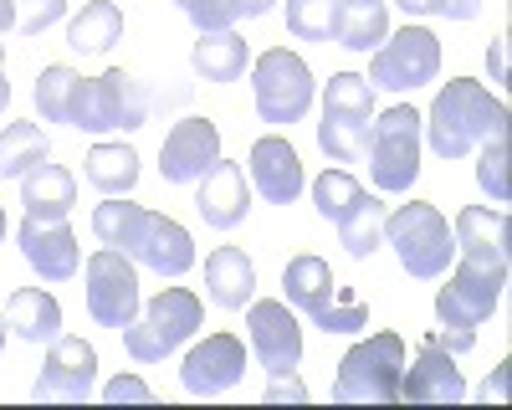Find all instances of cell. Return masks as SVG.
Instances as JSON below:
<instances>
[{"label": "cell", "mask_w": 512, "mask_h": 410, "mask_svg": "<svg viewBox=\"0 0 512 410\" xmlns=\"http://www.w3.org/2000/svg\"><path fill=\"white\" fill-rule=\"evenodd\" d=\"M420 134L431 139L436 159H466L492 139H507V103L492 98L472 77H451L436 93L431 113L420 118Z\"/></svg>", "instance_id": "1"}, {"label": "cell", "mask_w": 512, "mask_h": 410, "mask_svg": "<svg viewBox=\"0 0 512 410\" xmlns=\"http://www.w3.org/2000/svg\"><path fill=\"white\" fill-rule=\"evenodd\" d=\"M282 303L308 313L313 328H323V334H364L369 328V303L354 298L349 287H338L333 267L313 252L292 257L282 267Z\"/></svg>", "instance_id": "2"}, {"label": "cell", "mask_w": 512, "mask_h": 410, "mask_svg": "<svg viewBox=\"0 0 512 410\" xmlns=\"http://www.w3.org/2000/svg\"><path fill=\"white\" fill-rule=\"evenodd\" d=\"M384 246H395L400 267L415 277V282H436L451 272V257H456V236H451V221L436 211L431 200H410L400 211L384 216Z\"/></svg>", "instance_id": "3"}, {"label": "cell", "mask_w": 512, "mask_h": 410, "mask_svg": "<svg viewBox=\"0 0 512 410\" xmlns=\"http://www.w3.org/2000/svg\"><path fill=\"white\" fill-rule=\"evenodd\" d=\"M405 339L400 334H369L359 339L333 375V400L338 405H395L400 400V369H405Z\"/></svg>", "instance_id": "4"}, {"label": "cell", "mask_w": 512, "mask_h": 410, "mask_svg": "<svg viewBox=\"0 0 512 410\" xmlns=\"http://www.w3.org/2000/svg\"><path fill=\"white\" fill-rule=\"evenodd\" d=\"M149 88L123 72V67H108L103 77H82V93H77V113H72V129L82 134H134L149 123Z\"/></svg>", "instance_id": "5"}, {"label": "cell", "mask_w": 512, "mask_h": 410, "mask_svg": "<svg viewBox=\"0 0 512 410\" xmlns=\"http://www.w3.org/2000/svg\"><path fill=\"white\" fill-rule=\"evenodd\" d=\"M205 323V303L190 293V287H164L159 298H149L139 308V318L123 328V349L139 364H159L169 359L185 339H195V328Z\"/></svg>", "instance_id": "6"}, {"label": "cell", "mask_w": 512, "mask_h": 410, "mask_svg": "<svg viewBox=\"0 0 512 410\" xmlns=\"http://www.w3.org/2000/svg\"><path fill=\"white\" fill-rule=\"evenodd\" d=\"M251 98H256V118L262 123H303L313 98H318V82H313V67L287 52V47H272L251 62Z\"/></svg>", "instance_id": "7"}, {"label": "cell", "mask_w": 512, "mask_h": 410, "mask_svg": "<svg viewBox=\"0 0 512 410\" xmlns=\"http://www.w3.org/2000/svg\"><path fill=\"white\" fill-rule=\"evenodd\" d=\"M369 175L379 195H405L420 175V113L395 103L369 123Z\"/></svg>", "instance_id": "8"}, {"label": "cell", "mask_w": 512, "mask_h": 410, "mask_svg": "<svg viewBox=\"0 0 512 410\" xmlns=\"http://www.w3.org/2000/svg\"><path fill=\"white\" fill-rule=\"evenodd\" d=\"M441 77V41L431 26H400L395 36H384L369 57V88L384 93H415L425 82Z\"/></svg>", "instance_id": "9"}, {"label": "cell", "mask_w": 512, "mask_h": 410, "mask_svg": "<svg viewBox=\"0 0 512 410\" xmlns=\"http://www.w3.org/2000/svg\"><path fill=\"white\" fill-rule=\"evenodd\" d=\"M82 282H88V313L103 328H123L139 318L144 298H139V267L134 257L113 252V246H98V252L82 262Z\"/></svg>", "instance_id": "10"}, {"label": "cell", "mask_w": 512, "mask_h": 410, "mask_svg": "<svg viewBox=\"0 0 512 410\" xmlns=\"http://www.w3.org/2000/svg\"><path fill=\"white\" fill-rule=\"evenodd\" d=\"M502 287H507V267L461 257L456 272L446 277V287L436 293V318H441L446 328H472V334H477V328L497 313Z\"/></svg>", "instance_id": "11"}, {"label": "cell", "mask_w": 512, "mask_h": 410, "mask_svg": "<svg viewBox=\"0 0 512 410\" xmlns=\"http://www.w3.org/2000/svg\"><path fill=\"white\" fill-rule=\"evenodd\" d=\"M246 334H251V354L267 375H297L303 364V323L282 298H251L246 303Z\"/></svg>", "instance_id": "12"}, {"label": "cell", "mask_w": 512, "mask_h": 410, "mask_svg": "<svg viewBox=\"0 0 512 410\" xmlns=\"http://www.w3.org/2000/svg\"><path fill=\"white\" fill-rule=\"evenodd\" d=\"M123 257H134V267H149L159 277H185L195 267V236L180 221L144 211L123 241Z\"/></svg>", "instance_id": "13"}, {"label": "cell", "mask_w": 512, "mask_h": 410, "mask_svg": "<svg viewBox=\"0 0 512 410\" xmlns=\"http://www.w3.org/2000/svg\"><path fill=\"white\" fill-rule=\"evenodd\" d=\"M93 380H98V354L82 339H52V354L41 364V375L31 385V400H57V405H82L93 400Z\"/></svg>", "instance_id": "14"}, {"label": "cell", "mask_w": 512, "mask_h": 410, "mask_svg": "<svg viewBox=\"0 0 512 410\" xmlns=\"http://www.w3.org/2000/svg\"><path fill=\"white\" fill-rule=\"evenodd\" d=\"M221 159V129L210 118H180L159 144V175L164 185H195L210 175V164Z\"/></svg>", "instance_id": "15"}, {"label": "cell", "mask_w": 512, "mask_h": 410, "mask_svg": "<svg viewBox=\"0 0 512 410\" xmlns=\"http://www.w3.org/2000/svg\"><path fill=\"white\" fill-rule=\"evenodd\" d=\"M246 375V344L236 334H210L205 344H195L180 364V385L195 400H216L226 395L236 380Z\"/></svg>", "instance_id": "16"}, {"label": "cell", "mask_w": 512, "mask_h": 410, "mask_svg": "<svg viewBox=\"0 0 512 410\" xmlns=\"http://www.w3.org/2000/svg\"><path fill=\"white\" fill-rule=\"evenodd\" d=\"M16 246H21V257H26V267L41 277V282H67V277H77V267H82V246H77V236H72V226L67 221H21L16 226Z\"/></svg>", "instance_id": "17"}, {"label": "cell", "mask_w": 512, "mask_h": 410, "mask_svg": "<svg viewBox=\"0 0 512 410\" xmlns=\"http://www.w3.org/2000/svg\"><path fill=\"white\" fill-rule=\"evenodd\" d=\"M400 400H410V405H461L466 380L456 369V354L420 344V354L405 359V369H400Z\"/></svg>", "instance_id": "18"}, {"label": "cell", "mask_w": 512, "mask_h": 410, "mask_svg": "<svg viewBox=\"0 0 512 410\" xmlns=\"http://www.w3.org/2000/svg\"><path fill=\"white\" fill-rule=\"evenodd\" d=\"M195 211L205 226H216V231H236L251 211V190H246V170L241 164H231L226 154L210 164V175L195 180Z\"/></svg>", "instance_id": "19"}, {"label": "cell", "mask_w": 512, "mask_h": 410, "mask_svg": "<svg viewBox=\"0 0 512 410\" xmlns=\"http://www.w3.org/2000/svg\"><path fill=\"white\" fill-rule=\"evenodd\" d=\"M251 185L272 205H292L297 195H303V185H308L303 159H297V149L282 134H267V139L251 144Z\"/></svg>", "instance_id": "20"}, {"label": "cell", "mask_w": 512, "mask_h": 410, "mask_svg": "<svg viewBox=\"0 0 512 410\" xmlns=\"http://www.w3.org/2000/svg\"><path fill=\"white\" fill-rule=\"evenodd\" d=\"M205 293L226 313H241L256 298V267L241 246H216V252L205 257Z\"/></svg>", "instance_id": "21"}, {"label": "cell", "mask_w": 512, "mask_h": 410, "mask_svg": "<svg viewBox=\"0 0 512 410\" xmlns=\"http://www.w3.org/2000/svg\"><path fill=\"white\" fill-rule=\"evenodd\" d=\"M456 257L507 267V211H487V205H466L456 211Z\"/></svg>", "instance_id": "22"}, {"label": "cell", "mask_w": 512, "mask_h": 410, "mask_svg": "<svg viewBox=\"0 0 512 410\" xmlns=\"http://www.w3.org/2000/svg\"><path fill=\"white\" fill-rule=\"evenodd\" d=\"M21 205L31 221H67L77 205V180L62 164H36L31 175H21Z\"/></svg>", "instance_id": "23"}, {"label": "cell", "mask_w": 512, "mask_h": 410, "mask_svg": "<svg viewBox=\"0 0 512 410\" xmlns=\"http://www.w3.org/2000/svg\"><path fill=\"white\" fill-rule=\"evenodd\" d=\"M6 328L26 344H52L62 334V303L41 287H16L6 303Z\"/></svg>", "instance_id": "24"}, {"label": "cell", "mask_w": 512, "mask_h": 410, "mask_svg": "<svg viewBox=\"0 0 512 410\" xmlns=\"http://www.w3.org/2000/svg\"><path fill=\"white\" fill-rule=\"evenodd\" d=\"M390 36L384 0H333V41L349 52H374Z\"/></svg>", "instance_id": "25"}, {"label": "cell", "mask_w": 512, "mask_h": 410, "mask_svg": "<svg viewBox=\"0 0 512 410\" xmlns=\"http://www.w3.org/2000/svg\"><path fill=\"white\" fill-rule=\"evenodd\" d=\"M251 62V47H246V36L231 31H200L195 41V52H190V67L205 77V82H236Z\"/></svg>", "instance_id": "26"}, {"label": "cell", "mask_w": 512, "mask_h": 410, "mask_svg": "<svg viewBox=\"0 0 512 410\" xmlns=\"http://www.w3.org/2000/svg\"><path fill=\"white\" fill-rule=\"evenodd\" d=\"M384 216H390V205H384L379 195H359V205L344 216V221H333V231H338V246L354 257V262H369L379 246H384Z\"/></svg>", "instance_id": "27"}, {"label": "cell", "mask_w": 512, "mask_h": 410, "mask_svg": "<svg viewBox=\"0 0 512 410\" xmlns=\"http://www.w3.org/2000/svg\"><path fill=\"white\" fill-rule=\"evenodd\" d=\"M118 36H123V11L113 6V0H88V6L67 21V47H72L77 57L108 52Z\"/></svg>", "instance_id": "28"}, {"label": "cell", "mask_w": 512, "mask_h": 410, "mask_svg": "<svg viewBox=\"0 0 512 410\" xmlns=\"http://www.w3.org/2000/svg\"><path fill=\"white\" fill-rule=\"evenodd\" d=\"M369 118H374V113L323 108V123H318V149H323L333 164H359V159H364V144H369Z\"/></svg>", "instance_id": "29"}, {"label": "cell", "mask_w": 512, "mask_h": 410, "mask_svg": "<svg viewBox=\"0 0 512 410\" xmlns=\"http://www.w3.org/2000/svg\"><path fill=\"white\" fill-rule=\"evenodd\" d=\"M88 185L98 195H128L139 185V149H128V144H93L88 154Z\"/></svg>", "instance_id": "30"}, {"label": "cell", "mask_w": 512, "mask_h": 410, "mask_svg": "<svg viewBox=\"0 0 512 410\" xmlns=\"http://www.w3.org/2000/svg\"><path fill=\"white\" fill-rule=\"evenodd\" d=\"M47 159H52V144L36 123H6L0 129V180H21Z\"/></svg>", "instance_id": "31"}, {"label": "cell", "mask_w": 512, "mask_h": 410, "mask_svg": "<svg viewBox=\"0 0 512 410\" xmlns=\"http://www.w3.org/2000/svg\"><path fill=\"white\" fill-rule=\"evenodd\" d=\"M77 93H82V72L72 67H41L36 77V113L47 123H67L72 129V113H77Z\"/></svg>", "instance_id": "32"}, {"label": "cell", "mask_w": 512, "mask_h": 410, "mask_svg": "<svg viewBox=\"0 0 512 410\" xmlns=\"http://www.w3.org/2000/svg\"><path fill=\"white\" fill-rule=\"evenodd\" d=\"M359 195H364V185H359L349 170H323V175L313 180V205H318L323 221H344L354 205H359Z\"/></svg>", "instance_id": "33"}, {"label": "cell", "mask_w": 512, "mask_h": 410, "mask_svg": "<svg viewBox=\"0 0 512 410\" xmlns=\"http://www.w3.org/2000/svg\"><path fill=\"white\" fill-rule=\"evenodd\" d=\"M287 31L297 41H328L333 36V0H287Z\"/></svg>", "instance_id": "34"}, {"label": "cell", "mask_w": 512, "mask_h": 410, "mask_svg": "<svg viewBox=\"0 0 512 410\" xmlns=\"http://www.w3.org/2000/svg\"><path fill=\"white\" fill-rule=\"evenodd\" d=\"M323 108H349V113H374V88L359 72H333L323 88Z\"/></svg>", "instance_id": "35"}, {"label": "cell", "mask_w": 512, "mask_h": 410, "mask_svg": "<svg viewBox=\"0 0 512 410\" xmlns=\"http://www.w3.org/2000/svg\"><path fill=\"white\" fill-rule=\"evenodd\" d=\"M477 154H482L477 159V185L492 195V205H507L512 200V190H507V139H492Z\"/></svg>", "instance_id": "36"}, {"label": "cell", "mask_w": 512, "mask_h": 410, "mask_svg": "<svg viewBox=\"0 0 512 410\" xmlns=\"http://www.w3.org/2000/svg\"><path fill=\"white\" fill-rule=\"evenodd\" d=\"M195 31H231L241 21V0H175Z\"/></svg>", "instance_id": "37"}, {"label": "cell", "mask_w": 512, "mask_h": 410, "mask_svg": "<svg viewBox=\"0 0 512 410\" xmlns=\"http://www.w3.org/2000/svg\"><path fill=\"white\" fill-rule=\"evenodd\" d=\"M62 16H67V0H16V31L21 36H41Z\"/></svg>", "instance_id": "38"}, {"label": "cell", "mask_w": 512, "mask_h": 410, "mask_svg": "<svg viewBox=\"0 0 512 410\" xmlns=\"http://www.w3.org/2000/svg\"><path fill=\"white\" fill-rule=\"evenodd\" d=\"M405 16H441V21H477L482 0H395Z\"/></svg>", "instance_id": "39"}, {"label": "cell", "mask_w": 512, "mask_h": 410, "mask_svg": "<svg viewBox=\"0 0 512 410\" xmlns=\"http://www.w3.org/2000/svg\"><path fill=\"white\" fill-rule=\"evenodd\" d=\"M420 344H431V349H446V354H472L477 349V334H472V328H431V334H425Z\"/></svg>", "instance_id": "40"}, {"label": "cell", "mask_w": 512, "mask_h": 410, "mask_svg": "<svg viewBox=\"0 0 512 410\" xmlns=\"http://www.w3.org/2000/svg\"><path fill=\"white\" fill-rule=\"evenodd\" d=\"M103 400H108V405H123V400L149 405V400H154V390H149L139 375H118V380H108V385H103Z\"/></svg>", "instance_id": "41"}, {"label": "cell", "mask_w": 512, "mask_h": 410, "mask_svg": "<svg viewBox=\"0 0 512 410\" xmlns=\"http://www.w3.org/2000/svg\"><path fill=\"white\" fill-rule=\"evenodd\" d=\"M262 400H272V405H282V400H297V405H303V400H308V385L297 380V375H277V380L267 385V395H262Z\"/></svg>", "instance_id": "42"}, {"label": "cell", "mask_w": 512, "mask_h": 410, "mask_svg": "<svg viewBox=\"0 0 512 410\" xmlns=\"http://www.w3.org/2000/svg\"><path fill=\"white\" fill-rule=\"evenodd\" d=\"M507 31L492 41V52H487V67H492V82H507V67H512V47H507Z\"/></svg>", "instance_id": "43"}, {"label": "cell", "mask_w": 512, "mask_h": 410, "mask_svg": "<svg viewBox=\"0 0 512 410\" xmlns=\"http://www.w3.org/2000/svg\"><path fill=\"white\" fill-rule=\"evenodd\" d=\"M502 395H507V364H497V369H492L487 385L477 390V400H487V405H492V400H502Z\"/></svg>", "instance_id": "44"}, {"label": "cell", "mask_w": 512, "mask_h": 410, "mask_svg": "<svg viewBox=\"0 0 512 410\" xmlns=\"http://www.w3.org/2000/svg\"><path fill=\"white\" fill-rule=\"evenodd\" d=\"M16 31V0H0V57H6V36Z\"/></svg>", "instance_id": "45"}, {"label": "cell", "mask_w": 512, "mask_h": 410, "mask_svg": "<svg viewBox=\"0 0 512 410\" xmlns=\"http://www.w3.org/2000/svg\"><path fill=\"white\" fill-rule=\"evenodd\" d=\"M277 0H241V16H267Z\"/></svg>", "instance_id": "46"}, {"label": "cell", "mask_w": 512, "mask_h": 410, "mask_svg": "<svg viewBox=\"0 0 512 410\" xmlns=\"http://www.w3.org/2000/svg\"><path fill=\"white\" fill-rule=\"evenodd\" d=\"M11 108V82H6V67H0V113Z\"/></svg>", "instance_id": "47"}, {"label": "cell", "mask_w": 512, "mask_h": 410, "mask_svg": "<svg viewBox=\"0 0 512 410\" xmlns=\"http://www.w3.org/2000/svg\"><path fill=\"white\" fill-rule=\"evenodd\" d=\"M6 231H11V221H6V211H0V241H6Z\"/></svg>", "instance_id": "48"}, {"label": "cell", "mask_w": 512, "mask_h": 410, "mask_svg": "<svg viewBox=\"0 0 512 410\" xmlns=\"http://www.w3.org/2000/svg\"><path fill=\"white\" fill-rule=\"evenodd\" d=\"M0 349H6V318H0Z\"/></svg>", "instance_id": "49"}]
</instances>
